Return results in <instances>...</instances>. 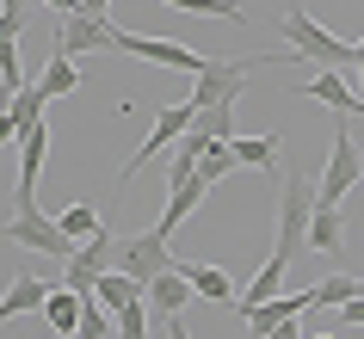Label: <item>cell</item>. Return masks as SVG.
Segmentation results:
<instances>
[{
  "mask_svg": "<svg viewBox=\"0 0 364 339\" xmlns=\"http://www.w3.org/2000/svg\"><path fill=\"white\" fill-rule=\"evenodd\" d=\"M235 315L247 321V333L253 339H266L278 321H290V315H309V290H278V296H266V302H247V308H235Z\"/></svg>",
  "mask_w": 364,
  "mask_h": 339,
  "instance_id": "11",
  "label": "cell"
},
{
  "mask_svg": "<svg viewBox=\"0 0 364 339\" xmlns=\"http://www.w3.org/2000/svg\"><path fill=\"white\" fill-rule=\"evenodd\" d=\"M13 99H19V87H13V80H0V117L13 112Z\"/></svg>",
  "mask_w": 364,
  "mask_h": 339,
  "instance_id": "33",
  "label": "cell"
},
{
  "mask_svg": "<svg viewBox=\"0 0 364 339\" xmlns=\"http://www.w3.org/2000/svg\"><path fill=\"white\" fill-rule=\"evenodd\" d=\"M340 241H346L340 204H315V216H309V253H340Z\"/></svg>",
  "mask_w": 364,
  "mask_h": 339,
  "instance_id": "18",
  "label": "cell"
},
{
  "mask_svg": "<svg viewBox=\"0 0 364 339\" xmlns=\"http://www.w3.org/2000/svg\"><path fill=\"white\" fill-rule=\"evenodd\" d=\"M31 6L38 0H0V13H13V19H31Z\"/></svg>",
  "mask_w": 364,
  "mask_h": 339,
  "instance_id": "32",
  "label": "cell"
},
{
  "mask_svg": "<svg viewBox=\"0 0 364 339\" xmlns=\"http://www.w3.org/2000/svg\"><path fill=\"white\" fill-rule=\"evenodd\" d=\"M117 56L136 62H161V68H179V75H198L216 50H192V43H173V38H136V31H117Z\"/></svg>",
  "mask_w": 364,
  "mask_h": 339,
  "instance_id": "7",
  "label": "cell"
},
{
  "mask_svg": "<svg viewBox=\"0 0 364 339\" xmlns=\"http://www.w3.org/2000/svg\"><path fill=\"white\" fill-rule=\"evenodd\" d=\"M13 149H19V198L13 204H38V179H43V161H50V117L31 124Z\"/></svg>",
  "mask_w": 364,
  "mask_h": 339,
  "instance_id": "10",
  "label": "cell"
},
{
  "mask_svg": "<svg viewBox=\"0 0 364 339\" xmlns=\"http://www.w3.org/2000/svg\"><path fill=\"white\" fill-rule=\"evenodd\" d=\"M43 117H50V93H43L38 80H25L19 99H13V124H19V136L31 130V124H43Z\"/></svg>",
  "mask_w": 364,
  "mask_h": 339,
  "instance_id": "23",
  "label": "cell"
},
{
  "mask_svg": "<svg viewBox=\"0 0 364 339\" xmlns=\"http://www.w3.org/2000/svg\"><path fill=\"white\" fill-rule=\"evenodd\" d=\"M50 290L56 284H43V278H31V271H19V278L0 290V321H13V315H31V308H43L50 302Z\"/></svg>",
  "mask_w": 364,
  "mask_h": 339,
  "instance_id": "14",
  "label": "cell"
},
{
  "mask_svg": "<svg viewBox=\"0 0 364 339\" xmlns=\"http://www.w3.org/2000/svg\"><path fill=\"white\" fill-rule=\"evenodd\" d=\"M50 339H68V333H50Z\"/></svg>",
  "mask_w": 364,
  "mask_h": 339,
  "instance_id": "37",
  "label": "cell"
},
{
  "mask_svg": "<svg viewBox=\"0 0 364 339\" xmlns=\"http://www.w3.org/2000/svg\"><path fill=\"white\" fill-rule=\"evenodd\" d=\"M167 339H192V333H186V321H179V315L167 321Z\"/></svg>",
  "mask_w": 364,
  "mask_h": 339,
  "instance_id": "35",
  "label": "cell"
},
{
  "mask_svg": "<svg viewBox=\"0 0 364 339\" xmlns=\"http://www.w3.org/2000/svg\"><path fill=\"white\" fill-rule=\"evenodd\" d=\"M315 339H333V333H315Z\"/></svg>",
  "mask_w": 364,
  "mask_h": 339,
  "instance_id": "36",
  "label": "cell"
},
{
  "mask_svg": "<svg viewBox=\"0 0 364 339\" xmlns=\"http://www.w3.org/2000/svg\"><path fill=\"white\" fill-rule=\"evenodd\" d=\"M149 315H154L149 296H136L130 308H117V333H124V339H149Z\"/></svg>",
  "mask_w": 364,
  "mask_h": 339,
  "instance_id": "27",
  "label": "cell"
},
{
  "mask_svg": "<svg viewBox=\"0 0 364 339\" xmlns=\"http://www.w3.org/2000/svg\"><path fill=\"white\" fill-rule=\"evenodd\" d=\"M80 308H87V296H80V290H68V284H56V290H50V302H43L38 315L50 321L56 333H68V339H75V333H80Z\"/></svg>",
  "mask_w": 364,
  "mask_h": 339,
  "instance_id": "15",
  "label": "cell"
},
{
  "mask_svg": "<svg viewBox=\"0 0 364 339\" xmlns=\"http://www.w3.org/2000/svg\"><path fill=\"white\" fill-rule=\"evenodd\" d=\"M167 265H179V259L167 253V235H161V228H142V235H130V241H117V271H130L136 284L161 278Z\"/></svg>",
  "mask_w": 364,
  "mask_h": 339,
  "instance_id": "8",
  "label": "cell"
},
{
  "mask_svg": "<svg viewBox=\"0 0 364 339\" xmlns=\"http://www.w3.org/2000/svg\"><path fill=\"white\" fill-rule=\"evenodd\" d=\"M358 179H364V149L352 142V130H346V117H340V130H333V149H327V173L315 179V198H321V204H346Z\"/></svg>",
  "mask_w": 364,
  "mask_h": 339,
  "instance_id": "5",
  "label": "cell"
},
{
  "mask_svg": "<svg viewBox=\"0 0 364 339\" xmlns=\"http://www.w3.org/2000/svg\"><path fill=\"white\" fill-rule=\"evenodd\" d=\"M192 136L198 142H235V105H198Z\"/></svg>",
  "mask_w": 364,
  "mask_h": 339,
  "instance_id": "20",
  "label": "cell"
},
{
  "mask_svg": "<svg viewBox=\"0 0 364 339\" xmlns=\"http://www.w3.org/2000/svg\"><path fill=\"white\" fill-rule=\"evenodd\" d=\"M192 117H198V105H192V99H173V105H161V112H154V130H149V142H142V149L130 154V167L117 173V191L130 185V179H136V173H142V167H149L154 154L179 149V136L192 130Z\"/></svg>",
  "mask_w": 364,
  "mask_h": 339,
  "instance_id": "4",
  "label": "cell"
},
{
  "mask_svg": "<svg viewBox=\"0 0 364 339\" xmlns=\"http://www.w3.org/2000/svg\"><path fill=\"white\" fill-rule=\"evenodd\" d=\"M204 191H210V185H204L198 173H192V179H179V185H167V210H161V222H154V228H161V235H173V228L198 210V198H204Z\"/></svg>",
  "mask_w": 364,
  "mask_h": 339,
  "instance_id": "16",
  "label": "cell"
},
{
  "mask_svg": "<svg viewBox=\"0 0 364 339\" xmlns=\"http://www.w3.org/2000/svg\"><path fill=\"white\" fill-rule=\"evenodd\" d=\"M340 321H346V327H364V296H352V302H346V308H340Z\"/></svg>",
  "mask_w": 364,
  "mask_h": 339,
  "instance_id": "30",
  "label": "cell"
},
{
  "mask_svg": "<svg viewBox=\"0 0 364 339\" xmlns=\"http://www.w3.org/2000/svg\"><path fill=\"white\" fill-rule=\"evenodd\" d=\"M38 87H43V93H50V99L75 93V87H80V68H75V56H56V50H50V68H43V75H38Z\"/></svg>",
  "mask_w": 364,
  "mask_h": 339,
  "instance_id": "24",
  "label": "cell"
},
{
  "mask_svg": "<svg viewBox=\"0 0 364 339\" xmlns=\"http://www.w3.org/2000/svg\"><path fill=\"white\" fill-rule=\"evenodd\" d=\"M161 6H179V13H216V19H247V13H241V0H161Z\"/></svg>",
  "mask_w": 364,
  "mask_h": 339,
  "instance_id": "28",
  "label": "cell"
},
{
  "mask_svg": "<svg viewBox=\"0 0 364 339\" xmlns=\"http://www.w3.org/2000/svg\"><path fill=\"white\" fill-rule=\"evenodd\" d=\"M0 235H6V247H31V253H50V259H75V247L80 241H68L62 235V222L56 216H43L38 204H19L13 210V222H0Z\"/></svg>",
  "mask_w": 364,
  "mask_h": 339,
  "instance_id": "3",
  "label": "cell"
},
{
  "mask_svg": "<svg viewBox=\"0 0 364 339\" xmlns=\"http://www.w3.org/2000/svg\"><path fill=\"white\" fill-rule=\"evenodd\" d=\"M296 99H321V105H327V112H333V117H352V112L364 117V99L352 93V80H346L340 68H321V75L309 80V87H303V93H296Z\"/></svg>",
  "mask_w": 364,
  "mask_h": 339,
  "instance_id": "13",
  "label": "cell"
},
{
  "mask_svg": "<svg viewBox=\"0 0 364 339\" xmlns=\"http://www.w3.org/2000/svg\"><path fill=\"white\" fill-rule=\"evenodd\" d=\"M266 339H303V315H290V321H278Z\"/></svg>",
  "mask_w": 364,
  "mask_h": 339,
  "instance_id": "29",
  "label": "cell"
},
{
  "mask_svg": "<svg viewBox=\"0 0 364 339\" xmlns=\"http://www.w3.org/2000/svg\"><path fill=\"white\" fill-rule=\"evenodd\" d=\"M93 50H117V25L112 19H93V13H62L56 56H93Z\"/></svg>",
  "mask_w": 364,
  "mask_h": 339,
  "instance_id": "9",
  "label": "cell"
},
{
  "mask_svg": "<svg viewBox=\"0 0 364 339\" xmlns=\"http://www.w3.org/2000/svg\"><path fill=\"white\" fill-rule=\"evenodd\" d=\"M259 62H229V56H210L204 68L192 75V105H235L247 93V80Z\"/></svg>",
  "mask_w": 364,
  "mask_h": 339,
  "instance_id": "6",
  "label": "cell"
},
{
  "mask_svg": "<svg viewBox=\"0 0 364 339\" xmlns=\"http://www.w3.org/2000/svg\"><path fill=\"white\" fill-rule=\"evenodd\" d=\"M352 296H358V278L352 271H333V278H321L309 290V308H346Z\"/></svg>",
  "mask_w": 364,
  "mask_h": 339,
  "instance_id": "22",
  "label": "cell"
},
{
  "mask_svg": "<svg viewBox=\"0 0 364 339\" xmlns=\"http://www.w3.org/2000/svg\"><path fill=\"white\" fill-rule=\"evenodd\" d=\"M198 302V290H192V278L179 271V265H167L161 278H149V308H154V321H173V315H186Z\"/></svg>",
  "mask_w": 364,
  "mask_h": 339,
  "instance_id": "12",
  "label": "cell"
},
{
  "mask_svg": "<svg viewBox=\"0 0 364 339\" xmlns=\"http://www.w3.org/2000/svg\"><path fill=\"white\" fill-rule=\"evenodd\" d=\"M186 278H192V290L198 296H210V302H235V278L223 271V265H204V259H186L179 265Z\"/></svg>",
  "mask_w": 364,
  "mask_h": 339,
  "instance_id": "19",
  "label": "cell"
},
{
  "mask_svg": "<svg viewBox=\"0 0 364 339\" xmlns=\"http://www.w3.org/2000/svg\"><path fill=\"white\" fill-rule=\"evenodd\" d=\"M352 68H358V99H364V31H358V62Z\"/></svg>",
  "mask_w": 364,
  "mask_h": 339,
  "instance_id": "34",
  "label": "cell"
},
{
  "mask_svg": "<svg viewBox=\"0 0 364 339\" xmlns=\"http://www.w3.org/2000/svg\"><path fill=\"white\" fill-rule=\"evenodd\" d=\"M56 222H62V235H68V241H87V235L99 228V210L87 204V198H80V204H68V210H62Z\"/></svg>",
  "mask_w": 364,
  "mask_h": 339,
  "instance_id": "26",
  "label": "cell"
},
{
  "mask_svg": "<svg viewBox=\"0 0 364 339\" xmlns=\"http://www.w3.org/2000/svg\"><path fill=\"white\" fill-rule=\"evenodd\" d=\"M75 13H93V19H112V0H75Z\"/></svg>",
  "mask_w": 364,
  "mask_h": 339,
  "instance_id": "31",
  "label": "cell"
},
{
  "mask_svg": "<svg viewBox=\"0 0 364 339\" xmlns=\"http://www.w3.org/2000/svg\"><path fill=\"white\" fill-rule=\"evenodd\" d=\"M235 167H241V161H235L229 142H210V149H204V161H198V179H204V185H223Z\"/></svg>",
  "mask_w": 364,
  "mask_h": 339,
  "instance_id": "25",
  "label": "cell"
},
{
  "mask_svg": "<svg viewBox=\"0 0 364 339\" xmlns=\"http://www.w3.org/2000/svg\"><path fill=\"white\" fill-rule=\"evenodd\" d=\"M315 204H321V198H315V179H309L303 167L278 173V247H272V253L284 265H296L309 253V216H315Z\"/></svg>",
  "mask_w": 364,
  "mask_h": 339,
  "instance_id": "1",
  "label": "cell"
},
{
  "mask_svg": "<svg viewBox=\"0 0 364 339\" xmlns=\"http://www.w3.org/2000/svg\"><path fill=\"white\" fill-rule=\"evenodd\" d=\"M278 31H284V43H290V56H296V62H315V68H340V75H352V62H358V50H352L346 38H333L327 25H315L303 6H284Z\"/></svg>",
  "mask_w": 364,
  "mask_h": 339,
  "instance_id": "2",
  "label": "cell"
},
{
  "mask_svg": "<svg viewBox=\"0 0 364 339\" xmlns=\"http://www.w3.org/2000/svg\"><path fill=\"white\" fill-rule=\"evenodd\" d=\"M284 271H290V265L278 259V253H272V259L259 265V271H253V284L241 290V296H235V308H247V302H266V296H278V290H284Z\"/></svg>",
  "mask_w": 364,
  "mask_h": 339,
  "instance_id": "21",
  "label": "cell"
},
{
  "mask_svg": "<svg viewBox=\"0 0 364 339\" xmlns=\"http://www.w3.org/2000/svg\"><path fill=\"white\" fill-rule=\"evenodd\" d=\"M229 149H235V161H241V167L278 173V149H284V136H278V130H266V136H235Z\"/></svg>",
  "mask_w": 364,
  "mask_h": 339,
  "instance_id": "17",
  "label": "cell"
}]
</instances>
